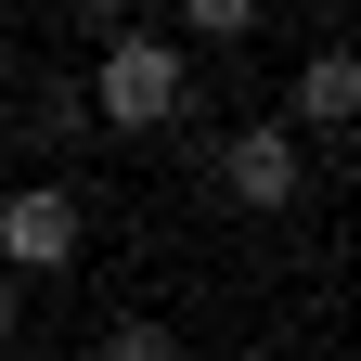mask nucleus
Instances as JSON below:
<instances>
[{"instance_id":"f257e3e1","label":"nucleus","mask_w":361,"mask_h":361,"mask_svg":"<svg viewBox=\"0 0 361 361\" xmlns=\"http://www.w3.org/2000/svg\"><path fill=\"white\" fill-rule=\"evenodd\" d=\"M90 104H104L116 129H168V116H180V52L142 39V26H116L104 65H90Z\"/></svg>"},{"instance_id":"f03ea898","label":"nucleus","mask_w":361,"mask_h":361,"mask_svg":"<svg viewBox=\"0 0 361 361\" xmlns=\"http://www.w3.org/2000/svg\"><path fill=\"white\" fill-rule=\"evenodd\" d=\"M78 194L65 180H26V194H0V271H65L78 258Z\"/></svg>"},{"instance_id":"7ed1b4c3","label":"nucleus","mask_w":361,"mask_h":361,"mask_svg":"<svg viewBox=\"0 0 361 361\" xmlns=\"http://www.w3.org/2000/svg\"><path fill=\"white\" fill-rule=\"evenodd\" d=\"M219 194H233V207H297V129L284 116H258V129H233V142H219Z\"/></svg>"},{"instance_id":"20e7f679","label":"nucleus","mask_w":361,"mask_h":361,"mask_svg":"<svg viewBox=\"0 0 361 361\" xmlns=\"http://www.w3.org/2000/svg\"><path fill=\"white\" fill-rule=\"evenodd\" d=\"M297 116L310 129H361V52H310L297 65Z\"/></svg>"},{"instance_id":"39448f33","label":"nucleus","mask_w":361,"mask_h":361,"mask_svg":"<svg viewBox=\"0 0 361 361\" xmlns=\"http://www.w3.org/2000/svg\"><path fill=\"white\" fill-rule=\"evenodd\" d=\"M104 361H180V336L155 323V310H116V323H104Z\"/></svg>"},{"instance_id":"423d86ee","label":"nucleus","mask_w":361,"mask_h":361,"mask_svg":"<svg viewBox=\"0 0 361 361\" xmlns=\"http://www.w3.org/2000/svg\"><path fill=\"white\" fill-rule=\"evenodd\" d=\"M180 13H194L207 39H245V26H258V0H180Z\"/></svg>"},{"instance_id":"0eeeda50","label":"nucleus","mask_w":361,"mask_h":361,"mask_svg":"<svg viewBox=\"0 0 361 361\" xmlns=\"http://www.w3.org/2000/svg\"><path fill=\"white\" fill-rule=\"evenodd\" d=\"M13 323H26V310H13V271H0V348H13Z\"/></svg>"},{"instance_id":"6e6552de","label":"nucleus","mask_w":361,"mask_h":361,"mask_svg":"<svg viewBox=\"0 0 361 361\" xmlns=\"http://www.w3.org/2000/svg\"><path fill=\"white\" fill-rule=\"evenodd\" d=\"M90 13H129V0H90Z\"/></svg>"}]
</instances>
